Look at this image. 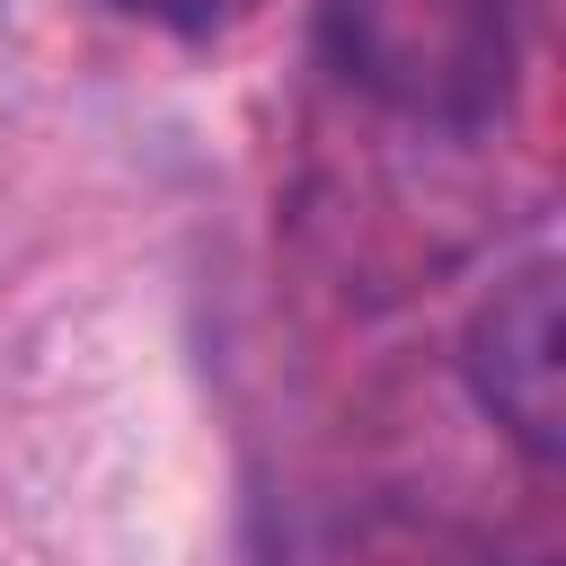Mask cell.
Segmentation results:
<instances>
[{
  "label": "cell",
  "instance_id": "obj_3",
  "mask_svg": "<svg viewBox=\"0 0 566 566\" xmlns=\"http://www.w3.org/2000/svg\"><path fill=\"white\" fill-rule=\"evenodd\" d=\"M124 18H150V27H168V35H221V27H239L256 0H115Z\"/></svg>",
  "mask_w": 566,
  "mask_h": 566
},
{
  "label": "cell",
  "instance_id": "obj_2",
  "mask_svg": "<svg viewBox=\"0 0 566 566\" xmlns=\"http://www.w3.org/2000/svg\"><path fill=\"white\" fill-rule=\"evenodd\" d=\"M460 363H469L478 407H486L531 460H557V442H566V318H557V256L513 265V274L478 301Z\"/></svg>",
  "mask_w": 566,
  "mask_h": 566
},
{
  "label": "cell",
  "instance_id": "obj_1",
  "mask_svg": "<svg viewBox=\"0 0 566 566\" xmlns=\"http://www.w3.org/2000/svg\"><path fill=\"white\" fill-rule=\"evenodd\" d=\"M327 62L407 124L478 133L513 97L504 0H318Z\"/></svg>",
  "mask_w": 566,
  "mask_h": 566
}]
</instances>
